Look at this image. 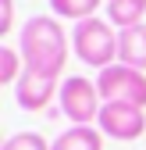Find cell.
I'll return each mask as SVG.
<instances>
[{
    "instance_id": "7a4b0ae2",
    "label": "cell",
    "mask_w": 146,
    "mask_h": 150,
    "mask_svg": "<svg viewBox=\"0 0 146 150\" xmlns=\"http://www.w3.org/2000/svg\"><path fill=\"white\" fill-rule=\"evenodd\" d=\"M71 50H75V57L82 64L103 71V68H111L118 61V32L103 18H86L71 32Z\"/></svg>"
},
{
    "instance_id": "5b68a950",
    "label": "cell",
    "mask_w": 146,
    "mask_h": 150,
    "mask_svg": "<svg viewBox=\"0 0 146 150\" xmlns=\"http://www.w3.org/2000/svg\"><path fill=\"white\" fill-rule=\"evenodd\" d=\"M96 129L103 136H111L118 143H132L146 132V107H135V104H103L100 107V118H96Z\"/></svg>"
},
{
    "instance_id": "4fadbf2b",
    "label": "cell",
    "mask_w": 146,
    "mask_h": 150,
    "mask_svg": "<svg viewBox=\"0 0 146 150\" xmlns=\"http://www.w3.org/2000/svg\"><path fill=\"white\" fill-rule=\"evenodd\" d=\"M14 29V0H0V32Z\"/></svg>"
},
{
    "instance_id": "6da1fadb",
    "label": "cell",
    "mask_w": 146,
    "mask_h": 150,
    "mask_svg": "<svg viewBox=\"0 0 146 150\" xmlns=\"http://www.w3.org/2000/svg\"><path fill=\"white\" fill-rule=\"evenodd\" d=\"M18 50H22V61L29 71L57 79L68 64L71 40H68L64 25L57 22V14H32L18 32Z\"/></svg>"
},
{
    "instance_id": "3957f363",
    "label": "cell",
    "mask_w": 146,
    "mask_h": 150,
    "mask_svg": "<svg viewBox=\"0 0 146 150\" xmlns=\"http://www.w3.org/2000/svg\"><path fill=\"white\" fill-rule=\"evenodd\" d=\"M57 104H61V115H64L71 125H93V122L100 118L103 97H100V89H96V79L68 75V79L61 82Z\"/></svg>"
},
{
    "instance_id": "277c9868",
    "label": "cell",
    "mask_w": 146,
    "mask_h": 150,
    "mask_svg": "<svg viewBox=\"0 0 146 150\" xmlns=\"http://www.w3.org/2000/svg\"><path fill=\"white\" fill-rule=\"evenodd\" d=\"M96 89L103 104H135V107H146V71L139 68H128L114 61L111 68L96 71Z\"/></svg>"
},
{
    "instance_id": "52a82bcc",
    "label": "cell",
    "mask_w": 146,
    "mask_h": 150,
    "mask_svg": "<svg viewBox=\"0 0 146 150\" xmlns=\"http://www.w3.org/2000/svg\"><path fill=\"white\" fill-rule=\"evenodd\" d=\"M118 61L146 71V25H132L118 32Z\"/></svg>"
},
{
    "instance_id": "30bf717a",
    "label": "cell",
    "mask_w": 146,
    "mask_h": 150,
    "mask_svg": "<svg viewBox=\"0 0 146 150\" xmlns=\"http://www.w3.org/2000/svg\"><path fill=\"white\" fill-rule=\"evenodd\" d=\"M103 0H50V11L57 18H68V22H86V18H96Z\"/></svg>"
},
{
    "instance_id": "ba28073f",
    "label": "cell",
    "mask_w": 146,
    "mask_h": 150,
    "mask_svg": "<svg viewBox=\"0 0 146 150\" xmlns=\"http://www.w3.org/2000/svg\"><path fill=\"white\" fill-rule=\"evenodd\" d=\"M50 150H103V132L96 125H71L50 143Z\"/></svg>"
},
{
    "instance_id": "8fae6325",
    "label": "cell",
    "mask_w": 146,
    "mask_h": 150,
    "mask_svg": "<svg viewBox=\"0 0 146 150\" xmlns=\"http://www.w3.org/2000/svg\"><path fill=\"white\" fill-rule=\"evenodd\" d=\"M25 71V61H22V50L18 47H0V82H18Z\"/></svg>"
},
{
    "instance_id": "9c48e42d",
    "label": "cell",
    "mask_w": 146,
    "mask_h": 150,
    "mask_svg": "<svg viewBox=\"0 0 146 150\" xmlns=\"http://www.w3.org/2000/svg\"><path fill=\"white\" fill-rule=\"evenodd\" d=\"M142 18H146V0H107V22L118 32L142 25Z\"/></svg>"
},
{
    "instance_id": "7c38bea8",
    "label": "cell",
    "mask_w": 146,
    "mask_h": 150,
    "mask_svg": "<svg viewBox=\"0 0 146 150\" xmlns=\"http://www.w3.org/2000/svg\"><path fill=\"white\" fill-rule=\"evenodd\" d=\"M4 150H50V143H46V136H39V132H14V136L4 143Z\"/></svg>"
},
{
    "instance_id": "8992f818",
    "label": "cell",
    "mask_w": 146,
    "mask_h": 150,
    "mask_svg": "<svg viewBox=\"0 0 146 150\" xmlns=\"http://www.w3.org/2000/svg\"><path fill=\"white\" fill-rule=\"evenodd\" d=\"M53 93H61L57 89V79H46V75H36V71H22V79L14 82V100L22 111H43L50 100H53Z\"/></svg>"
}]
</instances>
